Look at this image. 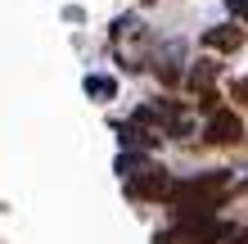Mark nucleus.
Returning a JSON list of instances; mask_svg holds the SVG:
<instances>
[{
  "mask_svg": "<svg viewBox=\"0 0 248 244\" xmlns=\"http://www.w3.org/2000/svg\"><path fill=\"white\" fill-rule=\"evenodd\" d=\"M226 9H230V14H235V18H239V23H248V0H226Z\"/></svg>",
  "mask_w": 248,
  "mask_h": 244,
  "instance_id": "11",
  "label": "nucleus"
},
{
  "mask_svg": "<svg viewBox=\"0 0 248 244\" xmlns=\"http://www.w3.org/2000/svg\"><path fill=\"white\" fill-rule=\"evenodd\" d=\"M167 136L189 140V136H194V113H189V109H176V104H167Z\"/></svg>",
  "mask_w": 248,
  "mask_h": 244,
  "instance_id": "7",
  "label": "nucleus"
},
{
  "mask_svg": "<svg viewBox=\"0 0 248 244\" xmlns=\"http://www.w3.org/2000/svg\"><path fill=\"white\" fill-rule=\"evenodd\" d=\"M81 86H86V95H91V99H113V95H118V81L104 77V73H91Z\"/></svg>",
  "mask_w": 248,
  "mask_h": 244,
  "instance_id": "9",
  "label": "nucleus"
},
{
  "mask_svg": "<svg viewBox=\"0 0 248 244\" xmlns=\"http://www.w3.org/2000/svg\"><path fill=\"white\" fill-rule=\"evenodd\" d=\"M203 136H208V145H239L244 140V122H239L235 109H217V113H208Z\"/></svg>",
  "mask_w": 248,
  "mask_h": 244,
  "instance_id": "4",
  "label": "nucleus"
},
{
  "mask_svg": "<svg viewBox=\"0 0 248 244\" xmlns=\"http://www.w3.org/2000/svg\"><path fill=\"white\" fill-rule=\"evenodd\" d=\"M230 195V172H203L194 181H181L171 190L167 208L176 217H212V208H221Z\"/></svg>",
  "mask_w": 248,
  "mask_h": 244,
  "instance_id": "1",
  "label": "nucleus"
},
{
  "mask_svg": "<svg viewBox=\"0 0 248 244\" xmlns=\"http://www.w3.org/2000/svg\"><path fill=\"white\" fill-rule=\"evenodd\" d=\"M122 185H126L131 199H144V204H167L171 190H176L171 177H167V167H158V163H149L144 172H136V177H126Z\"/></svg>",
  "mask_w": 248,
  "mask_h": 244,
  "instance_id": "3",
  "label": "nucleus"
},
{
  "mask_svg": "<svg viewBox=\"0 0 248 244\" xmlns=\"http://www.w3.org/2000/svg\"><path fill=\"white\" fill-rule=\"evenodd\" d=\"M149 27H144V18H136V14H126V18L113 23V59H118L126 73H140L144 64H149Z\"/></svg>",
  "mask_w": 248,
  "mask_h": 244,
  "instance_id": "2",
  "label": "nucleus"
},
{
  "mask_svg": "<svg viewBox=\"0 0 248 244\" xmlns=\"http://www.w3.org/2000/svg\"><path fill=\"white\" fill-rule=\"evenodd\" d=\"M203 46H208V50H221V54H235L244 46V27H235V23L208 27V32H203Z\"/></svg>",
  "mask_w": 248,
  "mask_h": 244,
  "instance_id": "6",
  "label": "nucleus"
},
{
  "mask_svg": "<svg viewBox=\"0 0 248 244\" xmlns=\"http://www.w3.org/2000/svg\"><path fill=\"white\" fill-rule=\"evenodd\" d=\"M230 99H235V104H248V77L230 81Z\"/></svg>",
  "mask_w": 248,
  "mask_h": 244,
  "instance_id": "10",
  "label": "nucleus"
},
{
  "mask_svg": "<svg viewBox=\"0 0 248 244\" xmlns=\"http://www.w3.org/2000/svg\"><path fill=\"white\" fill-rule=\"evenodd\" d=\"M189 95H199V91H212V81H217V64L212 59H199L194 68H189Z\"/></svg>",
  "mask_w": 248,
  "mask_h": 244,
  "instance_id": "8",
  "label": "nucleus"
},
{
  "mask_svg": "<svg viewBox=\"0 0 248 244\" xmlns=\"http://www.w3.org/2000/svg\"><path fill=\"white\" fill-rule=\"evenodd\" d=\"M118 140H122V149H158L167 136H158V131H149V127H140L131 118V122H118Z\"/></svg>",
  "mask_w": 248,
  "mask_h": 244,
  "instance_id": "5",
  "label": "nucleus"
}]
</instances>
